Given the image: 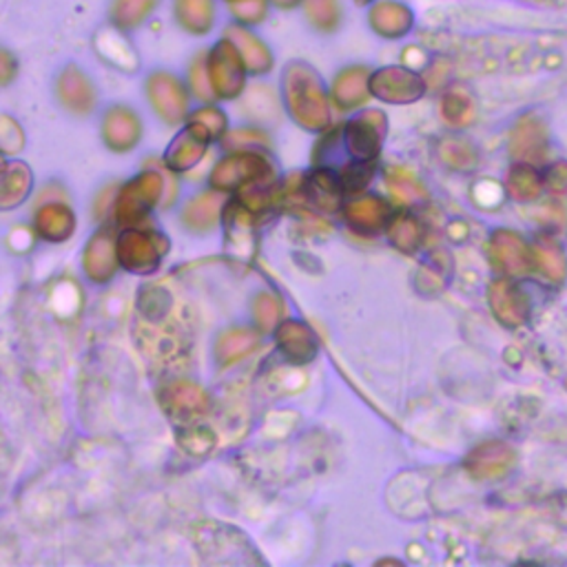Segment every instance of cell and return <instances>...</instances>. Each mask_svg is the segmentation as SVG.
Wrapping results in <instances>:
<instances>
[{
  "instance_id": "e575fe53",
  "label": "cell",
  "mask_w": 567,
  "mask_h": 567,
  "mask_svg": "<svg viewBox=\"0 0 567 567\" xmlns=\"http://www.w3.org/2000/svg\"><path fill=\"white\" fill-rule=\"evenodd\" d=\"M388 239L397 250L415 253L424 242L421 222L408 211L397 213L388 224Z\"/></svg>"
},
{
  "instance_id": "7bdbcfd3",
  "label": "cell",
  "mask_w": 567,
  "mask_h": 567,
  "mask_svg": "<svg viewBox=\"0 0 567 567\" xmlns=\"http://www.w3.org/2000/svg\"><path fill=\"white\" fill-rule=\"evenodd\" d=\"M226 8H228L233 23L244 25V28L261 25L270 12L268 0H235V3H228Z\"/></svg>"
},
{
  "instance_id": "7402d4cb",
  "label": "cell",
  "mask_w": 567,
  "mask_h": 567,
  "mask_svg": "<svg viewBox=\"0 0 567 567\" xmlns=\"http://www.w3.org/2000/svg\"><path fill=\"white\" fill-rule=\"evenodd\" d=\"M277 344L279 351L284 353L289 362L302 366V364H311L318 357V340L313 335V331L296 320H287L277 327Z\"/></svg>"
},
{
  "instance_id": "d6a6232c",
  "label": "cell",
  "mask_w": 567,
  "mask_h": 567,
  "mask_svg": "<svg viewBox=\"0 0 567 567\" xmlns=\"http://www.w3.org/2000/svg\"><path fill=\"white\" fill-rule=\"evenodd\" d=\"M302 12L307 23L320 34H335L342 28L344 10L340 0H304Z\"/></svg>"
},
{
  "instance_id": "8992f818",
  "label": "cell",
  "mask_w": 567,
  "mask_h": 567,
  "mask_svg": "<svg viewBox=\"0 0 567 567\" xmlns=\"http://www.w3.org/2000/svg\"><path fill=\"white\" fill-rule=\"evenodd\" d=\"M428 83L406 65L382 67L371 76L373 98L386 105H410L424 98Z\"/></svg>"
},
{
  "instance_id": "2e32d148",
  "label": "cell",
  "mask_w": 567,
  "mask_h": 567,
  "mask_svg": "<svg viewBox=\"0 0 567 567\" xmlns=\"http://www.w3.org/2000/svg\"><path fill=\"white\" fill-rule=\"evenodd\" d=\"M488 302L492 315L507 329H516L529 318L527 296L510 279H496L488 289Z\"/></svg>"
},
{
  "instance_id": "cb8c5ba5",
  "label": "cell",
  "mask_w": 567,
  "mask_h": 567,
  "mask_svg": "<svg viewBox=\"0 0 567 567\" xmlns=\"http://www.w3.org/2000/svg\"><path fill=\"white\" fill-rule=\"evenodd\" d=\"M173 19L184 34L204 39L215 28V0H173Z\"/></svg>"
},
{
  "instance_id": "ffe728a7",
  "label": "cell",
  "mask_w": 567,
  "mask_h": 567,
  "mask_svg": "<svg viewBox=\"0 0 567 567\" xmlns=\"http://www.w3.org/2000/svg\"><path fill=\"white\" fill-rule=\"evenodd\" d=\"M490 255H492L494 264L510 275H523L534 264L532 248H527V244L523 242L521 235H516L514 231H507V228H499L492 233Z\"/></svg>"
},
{
  "instance_id": "74e56055",
  "label": "cell",
  "mask_w": 567,
  "mask_h": 567,
  "mask_svg": "<svg viewBox=\"0 0 567 567\" xmlns=\"http://www.w3.org/2000/svg\"><path fill=\"white\" fill-rule=\"evenodd\" d=\"M441 118L452 127H466L474 118V103L468 94L459 89H450L441 98Z\"/></svg>"
},
{
  "instance_id": "ab89813d",
  "label": "cell",
  "mask_w": 567,
  "mask_h": 567,
  "mask_svg": "<svg viewBox=\"0 0 567 567\" xmlns=\"http://www.w3.org/2000/svg\"><path fill=\"white\" fill-rule=\"evenodd\" d=\"M439 158L448 167H452L457 171H468V169H472L477 164L474 147L468 140H461V138H446V140H441Z\"/></svg>"
},
{
  "instance_id": "5b68a950",
  "label": "cell",
  "mask_w": 567,
  "mask_h": 567,
  "mask_svg": "<svg viewBox=\"0 0 567 567\" xmlns=\"http://www.w3.org/2000/svg\"><path fill=\"white\" fill-rule=\"evenodd\" d=\"M147 100L153 114L169 127H178L189 120V92L186 85L171 72L158 69L149 74L147 85Z\"/></svg>"
},
{
  "instance_id": "7c38bea8",
  "label": "cell",
  "mask_w": 567,
  "mask_h": 567,
  "mask_svg": "<svg viewBox=\"0 0 567 567\" xmlns=\"http://www.w3.org/2000/svg\"><path fill=\"white\" fill-rule=\"evenodd\" d=\"M142 118L129 105H114L103 116V140L116 153H127L142 140Z\"/></svg>"
},
{
  "instance_id": "7dc6e473",
  "label": "cell",
  "mask_w": 567,
  "mask_h": 567,
  "mask_svg": "<svg viewBox=\"0 0 567 567\" xmlns=\"http://www.w3.org/2000/svg\"><path fill=\"white\" fill-rule=\"evenodd\" d=\"M189 120L200 122V125L213 136V140L224 138V136H226V129H228V118H226V114H224L217 105H204V107L195 109V111L189 116Z\"/></svg>"
},
{
  "instance_id": "6da1fadb",
  "label": "cell",
  "mask_w": 567,
  "mask_h": 567,
  "mask_svg": "<svg viewBox=\"0 0 567 567\" xmlns=\"http://www.w3.org/2000/svg\"><path fill=\"white\" fill-rule=\"evenodd\" d=\"M281 98L289 116L307 131H327L331 125V94L322 76L302 61H293L281 74Z\"/></svg>"
},
{
  "instance_id": "484cf974",
  "label": "cell",
  "mask_w": 567,
  "mask_h": 567,
  "mask_svg": "<svg viewBox=\"0 0 567 567\" xmlns=\"http://www.w3.org/2000/svg\"><path fill=\"white\" fill-rule=\"evenodd\" d=\"M76 228L74 211L63 202H50L36 213V233L47 242H65Z\"/></svg>"
},
{
  "instance_id": "603a6c76",
  "label": "cell",
  "mask_w": 567,
  "mask_h": 567,
  "mask_svg": "<svg viewBox=\"0 0 567 567\" xmlns=\"http://www.w3.org/2000/svg\"><path fill=\"white\" fill-rule=\"evenodd\" d=\"M344 217H346L349 226L353 231L362 233V235H377L393 220L391 217V204L382 197H375V195L353 200L344 208Z\"/></svg>"
},
{
  "instance_id": "4fadbf2b",
  "label": "cell",
  "mask_w": 567,
  "mask_h": 567,
  "mask_svg": "<svg viewBox=\"0 0 567 567\" xmlns=\"http://www.w3.org/2000/svg\"><path fill=\"white\" fill-rule=\"evenodd\" d=\"M56 96H58V103L74 116L92 114L96 109V100H98L94 81L74 63L67 65L58 74Z\"/></svg>"
},
{
  "instance_id": "9c48e42d",
  "label": "cell",
  "mask_w": 567,
  "mask_h": 567,
  "mask_svg": "<svg viewBox=\"0 0 567 567\" xmlns=\"http://www.w3.org/2000/svg\"><path fill=\"white\" fill-rule=\"evenodd\" d=\"M164 178L158 171H145L122 186L116 200V215L122 224L140 222L160 200Z\"/></svg>"
},
{
  "instance_id": "11a10c76",
  "label": "cell",
  "mask_w": 567,
  "mask_h": 567,
  "mask_svg": "<svg viewBox=\"0 0 567 567\" xmlns=\"http://www.w3.org/2000/svg\"><path fill=\"white\" fill-rule=\"evenodd\" d=\"M270 8L275 10H281V12H293L298 8L304 6V0H268Z\"/></svg>"
},
{
  "instance_id": "5bb4252c",
  "label": "cell",
  "mask_w": 567,
  "mask_h": 567,
  "mask_svg": "<svg viewBox=\"0 0 567 567\" xmlns=\"http://www.w3.org/2000/svg\"><path fill=\"white\" fill-rule=\"evenodd\" d=\"M516 452L503 441H485L466 457V470L477 481H496L512 472Z\"/></svg>"
},
{
  "instance_id": "277c9868",
  "label": "cell",
  "mask_w": 567,
  "mask_h": 567,
  "mask_svg": "<svg viewBox=\"0 0 567 567\" xmlns=\"http://www.w3.org/2000/svg\"><path fill=\"white\" fill-rule=\"evenodd\" d=\"M193 541L200 554L211 563L250 560V554H255L250 541L237 527L224 523H200L193 527Z\"/></svg>"
},
{
  "instance_id": "ee69618b",
  "label": "cell",
  "mask_w": 567,
  "mask_h": 567,
  "mask_svg": "<svg viewBox=\"0 0 567 567\" xmlns=\"http://www.w3.org/2000/svg\"><path fill=\"white\" fill-rule=\"evenodd\" d=\"M375 162L377 160H353L351 164H346L340 171V180H342V189L344 193H360L364 191L373 175H375Z\"/></svg>"
},
{
  "instance_id": "83f0119b",
  "label": "cell",
  "mask_w": 567,
  "mask_h": 567,
  "mask_svg": "<svg viewBox=\"0 0 567 567\" xmlns=\"http://www.w3.org/2000/svg\"><path fill=\"white\" fill-rule=\"evenodd\" d=\"M160 3L162 0H111L109 25L129 34L142 28L151 19V14L160 8Z\"/></svg>"
},
{
  "instance_id": "db71d44e",
  "label": "cell",
  "mask_w": 567,
  "mask_h": 567,
  "mask_svg": "<svg viewBox=\"0 0 567 567\" xmlns=\"http://www.w3.org/2000/svg\"><path fill=\"white\" fill-rule=\"evenodd\" d=\"M19 244H21V250H28L32 246V233L28 228H14V233L10 235V246H14V250H19Z\"/></svg>"
},
{
  "instance_id": "60d3db41",
  "label": "cell",
  "mask_w": 567,
  "mask_h": 567,
  "mask_svg": "<svg viewBox=\"0 0 567 567\" xmlns=\"http://www.w3.org/2000/svg\"><path fill=\"white\" fill-rule=\"evenodd\" d=\"M386 182L388 189L404 202H417V200H426V189L421 186V182L406 169L402 167H393L386 171Z\"/></svg>"
},
{
  "instance_id": "3957f363",
  "label": "cell",
  "mask_w": 567,
  "mask_h": 567,
  "mask_svg": "<svg viewBox=\"0 0 567 567\" xmlns=\"http://www.w3.org/2000/svg\"><path fill=\"white\" fill-rule=\"evenodd\" d=\"M206 67L211 87L217 100H235L246 92V78L250 76L237 47L222 36L206 52Z\"/></svg>"
},
{
  "instance_id": "4dcf8cb0",
  "label": "cell",
  "mask_w": 567,
  "mask_h": 567,
  "mask_svg": "<svg viewBox=\"0 0 567 567\" xmlns=\"http://www.w3.org/2000/svg\"><path fill=\"white\" fill-rule=\"evenodd\" d=\"M512 156L521 162H536L545 156V136L543 127L534 120H521L512 133L510 142Z\"/></svg>"
},
{
  "instance_id": "f1b7e54d",
  "label": "cell",
  "mask_w": 567,
  "mask_h": 567,
  "mask_svg": "<svg viewBox=\"0 0 567 567\" xmlns=\"http://www.w3.org/2000/svg\"><path fill=\"white\" fill-rule=\"evenodd\" d=\"M32 189V171L21 160L3 162V184H0V206L6 211L19 206Z\"/></svg>"
},
{
  "instance_id": "f6af8a7d",
  "label": "cell",
  "mask_w": 567,
  "mask_h": 567,
  "mask_svg": "<svg viewBox=\"0 0 567 567\" xmlns=\"http://www.w3.org/2000/svg\"><path fill=\"white\" fill-rule=\"evenodd\" d=\"M281 315H284V304L279 298H275L270 293H259L255 298L253 318L261 331H272L275 327H279L284 322Z\"/></svg>"
},
{
  "instance_id": "d6986e66",
  "label": "cell",
  "mask_w": 567,
  "mask_h": 567,
  "mask_svg": "<svg viewBox=\"0 0 567 567\" xmlns=\"http://www.w3.org/2000/svg\"><path fill=\"white\" fill-rule=\"evenodd\" d=\"M94 50L105 65H109L122 74H136L140 67V58L136 54V47L127 39V32H122L114 25L96 32Z\"/></svg>"
},
{
  "instance_id": "8d00e7d4",
  "label": "cell",
  "mask_w": 567,
  "mask_h": 567,
  "mask_svg": "<svg viewBox=\"0 0 567 567\" xmlns=\"http://www.w3.org/2000/svg\"><path fill=\"white\" fill-rule=\"evenodd\" d=\"M175 439H178V446L191 457H204L215 448V432L206 426L186 424L178 430Z\"/></svg>"
},
{
  "instance_id": "b9f144b4",
  "label": "cell",
  "mask_w": 567,
  "mask_h": 567,
  "mask_svg": "<svg viewBox=\"0 0 567 567\" xmlns=\"http://www.w3.org/2000/svg\"><path fill=\"white\" fill-rule=\"evenodd\" d=\"M173 309V298L160 287H147L140 293V313L147 322H164Z\"/></svg>"
},
{
  "instance_id": "f5cc1de1",
  "label": "cell",
  "mask_w": 567,
  "mask_h": 567,
  "mask_svg": "<svg viewBox=\"0 0 567 567\" xmlns=\"http://www.w3.org/2000/svg\"><path fill=\"white\" fill-rule=\"evenodd\" d=\"M17 74H19V61L12 56V52L3 50V54H0V78H3V85H10Z\"/></svg>"
},
{
  "instance_id": "816d5d0a",
  "label": "cell",
  "mask_w": 567,
  "mask_h": 567,
  "mask_svg": "<svg viewBox=\"0 0 567 567\" xmlns=\"http://www.w3.org/2000/svg\"><path fill=\"white\" fill-rule=\"evenodd\" d=\"M547 186L552 193H567V162H558V164H552L549 171H547Z\"/></svg>"
},
{
  "instance_id": "ac0fdd59",
  "label": "cell",
  "mask_w": 567,
  "mask_h": 567,
  "mask_svg": "<svg viewBox=\"0 0 567 567\" xmlns=\"http://www.w3.org/2000/svg\"><path fill=\"white\" fill-rule=\"evenodd\" d=\"M222 36H226L237 47L250 76H266L272 72L275 56H272L270 47L253 32V28L231 23V25H226Z\"/></svg>"
},
{
  "instance_id": "8fae6325",
  "label": "cell",
  "mask_w": 567,
  "mask_h": 567,
  "mask_svg": "<svg viewBox=\"0 0 567 567\" xmlns=\"http://www.w3.org/2000/svg\"><path fill=\"white\" fill-rule=\"evenodd\" d=\"M415 12L402 0H375L368 6L366 23L384 41H402L415 30Z\"/></svg>"
},
{
  "instance_id": "1f68e13d",
  "label": "cell",
  "mask_w": 567,
  "mask_h": 567,
  "mask_svg": "<svg viewBox=\"0 0 567 567\" xmlns=\"http://www.w3.org/2000/svg\"><path fill=\"white\" fill-rule=\"evenodd\" d=\"M307 193L313 195L318 206L322 211H338L340 200H342V180L335 171L331 169H318L307 178Z\"/></svg>"
},
{
  "instance_id": "52a82bcc",
  "label": "cell",
  "mask_w": 567,
  "mask_h": 567,
  "mask_svg": "<svg viewBox=\"0 0 567 567\" xmlns=\"http://www.w3.org/2000/svg\"><path fill=\"white\" fill-rule=\"evenodd\" d=\"M116 242L120 264L136 275H149L158 270L162 255L169 246V242L162 235L142 228H129Z\"/></svg>"
},
{
  "instance_id": "9a60e30c",
  "label": "cell",
  "mask_w": 567,
  "mask_h": 567,
  "mask_svg": "<svg viewBox=\"0 0 567 567\" xmlns=\"http://www.w3.org/2000/svg\"><path fill=\"white\" fill-rule=\"evenodd\" d=\"M211 142L213 136L200 122L186 120L184 129L171 140L164 153V162L171 171H189L206 156Z\"/></svg>"
},
{
  "instance_id": "30bf717a",
  "label": "cell",
  "mask_w": 567,
  "mask_h": 567,
  "mask_svg": "<svg viewBox=\"0 0 567 567\" xmlns=\"http://www.w3.org/2000/svg\"><path fill=\"white\" fill-rule=\"evenodd\" d=\"M158 399L164 413L182 426L193 424L195 419L208 413V395L197 384L186 379L162 386L158 393Z\"/></svg>"
},
{
  "instance_id": "f907efd6",
  "label": "cell",
  "mask_w": 567,
  "mask_h": 567,
  "mask_svg": "<svg viewBox=\"0 0 567 567\" xmlns=\"http://www.w3.org/2000/svg\"><path fill=\"white\" fill-rule=\"evenodd\" d=\"M472 195H474V202L483 208H494L503 202V189L492 180L477 182L472 189Z\"/></svg>"
},
{
  "instance_id": "44dd1931",
  "label": "cell",
  "mask_w": 567,
  "mask_h": 567,
  "mask_svg": "<svg viewBox=\"0 0 567 567\" xmlns=\"http://www.w3.org/2000/svg\"><path fill=\"white\" fill-rule=\"evenodd\" d=\"M118 261H120L118 242H114L111 231L109 228L98 231L87 242V248L83 255V266H85L87 277L96 284H107L116 275Z\"/></svg>"
},
{
  "instance_id": "7a4b0ae2",
  "label": "cell",
  "mask_w": 567,
  "mask_h": 567,
  "mask_svg": "<svg viewBox=\"0 0 567 567\" xmlns=\"http://www.w3.org/2000/svg\"><path fill=\"white\" fill-rule=\"evenodd\" d=\"M272 178L275 171L266 156L253 149H237L215 164L211 173V184L213 189L228 193L242 191L253 184H272Z\"/></svg>"
},
{
  "instance_id": "681fc988",
  "label": "cell",
  "mask_w": 567,
  "mask_h": 567,
  "mask_svg": "<svg viewBox=\"0 0 567 567\" xmlns=\"http://www.w3.org/2000/svg\"><path fill=\"white\" fill-rule=\"evenodd\" d=\"M224 142H226V147L237 151V149H248L250 145H266L268 136L264 131H259V129L244 127V129H235V131L226 133Z\"/></svg>"
},
{
  "instance_id": "bcb514c9",
  "label": "cell",
  "mask_w": 567,
  "mask_h": 567,
  "mask_svg": "<svg viewBox=\"0 0 567 567\" xmlns=\"http://www.w3.org/2000/svg\"><path fill=\"white\" fill-rule=\"evenodd\" d=\"M189 89L202 103L215 100L211 78H208V67H206V52H200L189 67Z\"/></svg>"
},
{
  "instance_id": "6f0895ef",
  "label": "cell",
  "mask_w": 567,
  "mask_h": 567,
  "mask_svg": "<svg viewBox=\"0 0 567 567\" xmlns=\"http://www.w3.org/2000/svg\"><path fill=\"white\" fill-rule=\"evenodd\" d=\"M224 3H226V6H228V3H235V0H224Z\"/></svg>"
},
{
  "instance_id": "9f6ffc18",
  "label": "cell",
  "mask_w": 567,
  "mask_h": 567,
  "mask_svg": "<svg viewBox=\"0 0 567 567\" xmlns=\"http://www.w3.org/2000/svg\"><path fill=\"white\" fill-rule=\"evenodd\" d=\"M355 3L360 6V8H368V6H373L375 0H355Z\"/></svg>"
},
{
  "instance_id": "f546056e",
  "label": "cell",
  "mask_w": 567,
  "mask_h": 567,
  "mask_svg": "<svg viewBox=\"0 0 567 567\" xmlns=\"http://www.w3.org/2000/svg\"><path fill=\"white\" fill-rule=\"evenodd\" d=\"M259 346V335L250 329H231L220 335L215 344V357L222 366L237 364Z\"/></svg>"
},
{
  "instance_id": "4316f807",
  "label": "cell",
  "mask_w": 567,
  "mask_h": 567,
  "mask_svg": "<svg viewBox=\"0 0 567 567\" xmlns=\"http://www.w3.org/2000/svg\"><path fill=\"white\" fill-rule=\"evenodd\" d=\"M222 206H224V197L222 191L215 189V193H200L197 197H193L184 211H182V220L184 224L195 231V233H208L217 226L220 215H222Z\"/></svg>"
},
{
  "instance_id": "c3c4849f",
  "label": "cell",
  "mask_w": 567,
  "mask_h": 567,
  "mask_svg": "<svg viewBox=\"0 0 567 567\" xmlns=\"http://www.w3.org/2000/svg\"><path fill=\"white\" fill-rule=\"evenodd\" d=\"M0 147L6 156H14L25 147V131L12 116L0 118Z\"/></svg>"
},
{
  "instance_id": "836d02e7",
  "label": "cell",
  "mask_w": 567,
  "mask_h": 567,
  "mask_svg": "<svg viewBox=\"0 0 567 567\" xmlns=\"http://www.w3.org/2000/svg\"><path fill=\"white\" fill-rule=\"evenodd\" d=\"M534 253V264L538 266V270L543 272V277L552 284H560L567 277V259L565 253L560 250V246L549 239V237H541L536 242V246L532 248Z\"/></svg>"
},
{
  "instance_id": "d590c367",
  "label": "cell",
  "mask_w": 567,
  "mask_h": 567,
  "mask_svg": "<svg viewBox=\"0 0 567 567\" xmlns=\"http://www.w3.org/2000/svg\"><path fill=\"white\" fill-rule=\"evenodd\" d=\"M505 189L516 202H534L541 195L543 182L529 164H516L507 175Z\"/></svg>"
},
{
  "instance_id": "ba28073f",
  "label": "cell",
  "mask_w": 567,
  "mask_h": 567,
  "mask_svg": "<svg viewBox=\"0 0 567 567\" xmlns=\"http://www.w3.org/2000/svg\"><path fill=\"white\" fill-rule=\"evenodd\" d=\"M388 133V118L379 109H366L344 125V142L353 160H377Z\"/></svg>"
},
{
  "instance_id": "d4e9b609",
  "label": "cell",
  "mask_w": 567,
  "mask_h": 567,
  "mask_svg": "<svg viewBox=\"0 0 567 567\" xmlns=\"http://www.w3.org/2000/svg\"><path fill=\"white\" fill-rule=\"evenodd\" d=\"M226 224V246L231 253L239 257H248L255 248V233H253V211H248L242 202L228 204L224 213Z\"/></svg>"
},
{
  "instance_id": "f35d334b",
  "label": "cell",
  "mask_w": 567,
  "mask_h": 567,
  "mask_svg": "<svg viewBox=\"0 0 567 567\" xmlns=\"http://www.w3.org/2000/svg\"><path fill=\"white\" fill-rule=\"evenodd\" d=\"M244 114L257 122H268L270 118L277 116L279 111V105L270 92V87H264V85H257L253 87L248 94H246V100H244Z\"/></svg>"
},
{
  "instance_id": "e0dca14e",
  "label": "cell",
  "mask_w": 567,
  "mask_h": 567,
  "mask_svg": "<svg viewBox=\"0 0 567 567\" xmlns=\"http://www.w3.org/2000/svg\"><path fill=\"white\" fill-rule=\"evenodd\" d=\"M371 76L373 72L364 65H353L342 69L331 85V100L338 111H355L364 107L371 94Z\"/></svg>"
}]
</instances>
